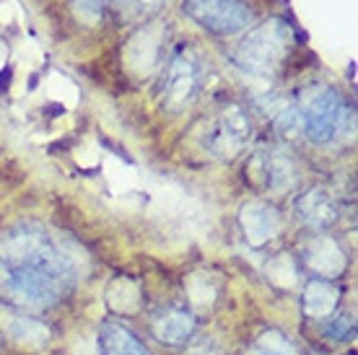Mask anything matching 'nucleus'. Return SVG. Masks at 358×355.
<instances>
[{"label":"nucleus","instance_id":"423d86ee","mask_svg":"<svg viewBox=\"0 0 358 355\" xmlns=\"http://www.w3.org/2000/svg\"><path fill=\"white\" fill-rule=\"evenodd\" d=\"M252 124L247 112L239 107H226L221 115L215 117L210 130L206 135L208 151L221 156V159H231L242 151V145L250 140Z\"/></svg>","mask_w":358,"mask_h":355},{"label":"nucleus","instance_id":"6e6552de","mask_svg":"<svg viewBox=\"0 0 358 355\" xmlns=\"http://www.w3.org/2000/svg\"><path fill=\"white\" fill-rule=\"evenodd\" d=\"M239 223H242L244 239L250 241V247L260 249L268 241H273L280 231V215L273 205L252 200L242 208L239 213Z\"/></svg>","mask_w":358,"mask_h":355},{"label":"nucleus","instance_id":"f257e3e1","mask_svg":"<svg viewBox=\"0 0 358 355\" xmlns=\"http://www.w3.org/2000/svg\"><path fill=\"white\" fill-rule=\"evenodd\" d=\"M73 252L39 226H21L0 244V291L13 306L42 311L60 301L76 283Z\"/></svg>","mask_w":358,"mask_h":355},{"label":"nucleus","instance_id":"2eb2a0df","mask_svg":"<svg viewBox=\"0 0 358 355\" xmlns=\"http://www.w3.org/2000/svg\"><path fill=\"white\" fill-rule=\"evenodd\" d=\"M257 353L260 355H299L296 345L286 335H280V332H265L260 340H257Z\"/></svg>","mask_w":358,"mask_h":355},{"label":"nucleus","instance_id":"f3484780","mask_svg":"<svg viewBox=\"0 0 358 355\" xmlns=\"http://www.w3.org/2000/svg\"><path fill=\"white\" fill-rule=\"evenodd\" d=\"M324 335H327V338H332V340L353 338V319H348V317H335V319L327 324Z\"/></svg>","mask_w":358,"mask_h":355},{"label":"nucleus","instance_id":"a211bd4d","mask_svg":"<svg viewBox=\"0 0 358 355\" xmlns=\"http://www.w3.org/2000/svg\"><path fill=\"white\" fill-rule=\"evenodd\" d=\"M78 10L89 18H96L104 10V0H78Z\"/></svg>","mask_w":358,"mask_h":355},{"label":"nucleus","instance_id":"9d476101","mask_svg":"<svg viewBox=\"0 0 358 355\" xmlns=\"http://www.w3.org/2000/svg\"><path fill=\"white\" fill-rule=\"evenodd\" d=\"M341 303V288L330 280L312 277L301 296V309L309 319H327Z\"/></svg>","mask_w":358,"mask_h":355},{"label":"nucleus","instance_id":"ddd939ff","mask_svg":"<svg viewBox=\"0 0 358 355\" xmlns=\"http://www.w3.org/2000/svg\"><path fill=\"white\" fill-rule=\"evenodd\" d=\"M107 301L117 314L135 317L138 309H141V303H143V296H141V288H138L135 280H130V277H117L115 283L109 285Z\"/></svg>","mask_w":358,"mask_h":355},{"label":"nucleus","instance_id":"f03ea898","mask_svg":"<svg viewBox=\"0 0 358 355\" xmlns=\"http://www.w3.org/2000/svg\"><path fill=\"white\" fill-rule=\"evenodd\" d=\"M299 117H301V133L314 143H330L343 124V104L341 94L330 86H317L306 89L299 104Z\"/></svg>","mask_w":358,"mask_h":355},{"label":"nucleus","instance_id":"4468645a","mask_svg":"<svg viewBox=\"0 0 358 355\" xmlns=\"http://www.w3.org/2000/svg\"><path fill=\"white\" fill-rule=\"evenodd\" d=\"M8 335L16 340V342H21V345L39 347L50 340V329H47L45 324H39L34 317H24V314L18 317L16 314V317L8 321Z\"/></svg>","mask_w":358,"mask_h":355},{"label":"nucleus","instance_id":"39448f33","mask_svg":"<svg viewBox=\"0 0 358 355\" xmlns=\"http://www.w3.org/2000/svg\"><path fill=\"white\" fill-rule=\"evenodd\" d=\"M197 83H200V62L189 50H179L171 57L166 75H164L162 107L169 112L185 109L195 99Z\"/></svg>","mask_w":358,"mask_h":355},{"label":"nucleus","instance_id":"1a4fd4ad","mask_svg":"<svg viewBox=\"0 0 358 355\" xmlns=\"http://www.w3.org/2000/svg\"><path fill=\"white\" fill-rule=\"evenodd\" d=\"M195 327H197L195 317L185 309H166L151 321L153 338L171 347L185 345L195 335Z\"/></svg>","mask_w":358,"mask_h":355},{"label":"nucleus","instance_id":"9b49d317","mask_svg":"<svg viewBox=\"0 0 358 355\" xmlns=\"http://www.w3.org/2000/svg\"><path fill=\"white\" fill-rule=\"evenodd\" d=\"M99 355H151L133 332L117 321H104L99 329Z\"/></svg>","mask_w":358,"mask_h":355},{"label":"nucleus","instance_id":"0eeeda50","mask_svg":"<svg viewBox=\"0 0 358 355\" xmlns=\"http://www.w3.org/2000/svg\"><path fill=\"white\" fill-rule=\"evenodd\" d=\"M301 257H304V265L309 267V273L314 277H322V280L343 275L345 267H348V257H345L343 247L327 233H317L306 241Z\"/></svg>","mask_w":358,"mask_h":355},{"label":"nucleus","instance_id":"f8f14e48","mask_svg":"<svg viewBox=\"0 0 358 355\" xmlns=\"http://www.w3.org/2000/svg\"><path fill=\"white\" fill-rule=\"evenodd\" d=\"M296 210L301 215V221L309 223L317 231L330 229L332 223H335V218H338L335 203H332L330 195L322 192V189H309V192H304V195L299 197V203H296Z\"/></svg>","mask_w":358,"mask_h":355},{"label":"nucleus","instance_id":"7ed1b4c3","mask_svg":"<svg viewBox=\"0 0 358 355\" xmlns=\"http://www.w3.org/2000/svg\"><path fill=\"white\" fill-rule=\"evenodd\" d=\"M288 42H291V31L283 21H270L262 24L244 39L239 50H236V62L244 71L255 73V75H268L278 62L286 57Z\"/></svg>","mask_w":358,"mask_h":355},{"label":"nucleus","instance_id":"20e7f679","mask_svg":"<svg viewBox=\"0 0 358 355\" xmlns=\"http://www.w3.org/2000/svg\"><path fill=\"white\" fill-rule=\"evenodd\" d=\"M182 13L218 36L239 34L255 18L244 0H182Z\"/></svg>","mask_w":358,"mask_h":355},{"label":"nucleus","instance_id":"dca6fc26","mask_svg":"<svg viewBox=\"0 0 358 355\" xmlns=\"http://www.w3.org/2000/svg\"><path fill=\"white\" fill-rule=\"evenodd\" d=\"M268 277L280 288H291L296 283V267L294 262L286 257V254H278V257L270 259L268 265Z\"/></svg>","mask_w":358,"mask_h":355}]
</instances>
